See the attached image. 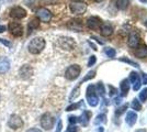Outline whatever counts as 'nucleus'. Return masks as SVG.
<instances>
[{"instance_id": "obj_39", "label": "nucleus", "mask_w": 147, "mask_h": 132, "mask_svg": "<svg viewBox=\"0 0 147 132\" xmlns=\"http://www.w3.org/2000/svg\"><path fill=\"white\" fill-rule=\"evenodd\" d=\"M6 30H7L6 25H0V33H3V32H6Z\"/></svg>"}, {"instance_id": "obj_32", "label": "nucleus", "mask_w": 147, "mask_h": 132, "mask_svg": "<svg viewBox=\"0 0 147 132\" xmlns=\"http://www.w3.org/2000/svg\"><path fill=\"white\" fill-rule=\"evenodd\" d=\"M68 119H69V122H70V123H76L77 121H79V120H78V118H77V117H75V116L69 117Z\"/></svg>"}, {"instance_id": "obj_43", "label": "nucleus", "mask_w": 147, "mask_h": 132, "mask_svg": "<svg viewBox=\"0 0 147 132\" xmlns=\"http://www.w3.org/2000/svg\"><path fill=\"white\" fill-rule=\"evenodd\" d=\"M145 25H146V26H147V20H146V22H145Z\"/></svg>"}, {"instance_id": "obj_17", "label": "nucleus", "mask_w": 147, "mask_h": 132, "mask_svg": "<svg viewBox=\"0 0 147 132\" xmlns=\"http://www.w3.org/2000/svg\"><path fill=\"white\" fill-rule=\"evenodd\" d=\"M129 45L131 47H138V45H140V38H138V35L137 34H135V33H132L131 35H129Z\"/></svg>"}, {"instance_id": "obj_25", "label": "nucleus", "mask_w": 147, "mask_h": 132, "mask_svg": "<svg viewBox=\"0 0 147 132\" xmlns=\"http://www.w3.org/2000/svg\"><path fill=\"white\" fill-rule=\"evenodd\" d=\"M104 52H105V54H107L109 57H114V56H115V50H113V49H111V47H107Z\"/></svg>"}, {"instance_id": "obj_31", "label": "nucleus", "mask_w": 147, "mask_h": 132, "mask_svg": "<svg viewBox=\"0 0 147 132\" xmlns=\"http://www.w3.org/2000/svg\"><path fill=\"white\" fill-rule=\"evenodd\" d=\"M96 61H97V58H96V56H93L92 55L90 58H89V62H88V66H92L93 64L96 63Z\"/></svg>"}, {"instance_id": "obj_6", "label": "nucleus", "mask_w": 147, "mask_h": 132, "mask_svg": "<svg viewBox=\"0 0 147 132\" xmlns=\"http://www.w3.org/2000/svg\"><path fill=\"white\" fill-rule=\"evenodd\" d=\"M41 126L45 130H51L54 126V118L51 113H44L41 117Z\"/></svg>"}, {"instance_id": "obj_26", "label": "nucleus", "mask_w": 147, "mask_h": 132, "mask_svg": "<svg viewBox=\"0 0 147 132\" xmlns=\"http://www.w3.org/2000/svg\"><path fill=\"white\" fill-rule=\"evenodd\" d=\"M140 99L142 101H145L147 99V88H145L144 90H142V93L140 94Z\"/></svg>"}, {"instance_id": "obj_33", "label": "nucleus", "mask_w": 147, "mask_h": 132, "mask_svg": "<svg viewBox=\"0 0 147 132\" xmlns=\"http://www.w3.org/2000/svg\"><path fill=\"white\" fill-rule=\"evenodd\" d=\"M67 132H78V129L74 126H69L67 128Z\"/></svg>"}, {"instance_id": "obj_15", "label": "nucleus", "mask_w": 147, "mask_h": 132, "mask_svg": "<svg viewBox=\"0 0 147 132\" xmlns=\"http://www.w3.org/2000/svg\"><path fill=\"white\" fill-rule=\"evenodd\" d=\"M67 26L74 31H81L82 30V22L80 20H71L68 22Z\"/></svg>"}, {"instance_id": "obj_37", "label": "nucleus", "mask_w": 147, "mask_h": 132, "mask_svg": "<svg viewBox=\"0 0 147 132\" xmlns=\"http://www.w3.org/2000/svg\"><path fill=\"white\" fill-rule=\"evenodd\" d=\"M26 132H42L40 129H37V128H31V129H29Z\"/></svg>"}, {"instance_id": "obj_27", "label": "nucleus", "mask_w": 147, "mask_h": 132, "mask_svg": "<svg viewBox=\"0 0 147 132\" xmlns=\"http://www.w3.org/2000/svg\"><path fill=\"white\" fill-rule=\"evenodd\" d=\"M94 75H96V72L94 70H91V72H89L88 74H87V76L82 79V82H86V81H88V79H90V78H93L94 77ZM81 82V83H82Z\"/></svg>"}, {"instance_id": "obj_13", "label": "nucleus", "mask_w": 147, "mask_h": 132, "mask_svg": "<svg viewBox=\"0 0 147 132\" xmlns=\"http://www.w3.org/2000/svg\"><path fill=\"white\" fill-rule=\"evenodd\" d=\"M100 32L103 37H110L113 33V26L110 23H102L100 26Z\"/></svg>"}, {"instance_id": "obj_24", "label": "nucleus", "mask_w": 147, "mask_h": 132, "mask_svg": "<svg viewBox=\"0 0 147 132\" xmlns=\"http://www.w3.org/2000/svg\"><path fill=\"white\" fill-rule=\"evenodd\" d=\"M81 106V102H77V104H73V105H70V106H68L67 109H66V111H73V110H76V109H78V108Z\"/></svg>"}, {"instance_id": "obj_18", "label": "nucleus", "mask_w": 147, "mask_h": 132, "mask_svg": "<svg viewBox=\"0 0 147 132\" xmlns=\"http://www.w3.org/2000/svg\"><path fill=\"white\" fill-rule=\"evenodd\" d=\"M134 54L140 58H145L147 57V46H140L136 47V50L134 51Z\"/></svg>"}, {"instance_id": "obj_34", "label": "nucleus", "mask_w": 147, "mask_h": 132, "mask_svg": "<svg viewBox=\"0 0 147 132\" xmlns=\"http://www.w3.org/2000/svg\"><path fill=\"white\" fill-rule=\"evenodd\" d=\"M121 61H123V62H126V63L131 64V65H134L135 67H137V64L134 63V62H132L131 60H127V58H121Z\"/></svg>"}, {"instance_id": "obj_8", "label": "nucleus", "mask_w": 147, "mask_h": 132, "mask_svg": "<svg viewBox=\"0 0 147 132\" xmlns=\"http://www.w3.org/2000/svg\"><path fill=\"white\" fill-rule=\"evenodd\" d=\"M9 31L10 33L12 34L13 37H21L22 34H23V26L18 23V22H11V23H9Z\"/></svg>"}, {"instance_id": "obj_28", "label": "nucleus", "mask_w": 147, "mask_h": 132, "mask_svg": "<svg viewBox=\"0 0 147 132\" xmlns=\"http://www.w3.org/2000/svg\"><path fill=\"white\" fill-rule=\"evenodd\" d=\"M78 91H79V87H76L73 90V94H71V96H70V98H69V99H70V100L75 99V98H76V97L79 95V93H78Z\"/></svg>"}, {"instance_id": "obj_4", "label": "nucleus", "mask_w": 147, "mask_h": 132, "mask_svg": "<svg viewBox=\"0 0 147 132\" xmlns=\"http://www.w3.org/2000/svg\"><path fill=\"white\" fill-rule=\"evenodd\" d=\"M69 8L74 14H84L87 10V5L80 1H75L73 3H70Z\"/></svg>"}, {"instance_id": "obj_23", "label": "nucleus", "mask_w": 147, "mask_h": 132, "mask_svg": "<svg viewBox=\"0 0 147 132\" xmlns=\"http://www.w3.org/2000/svg\"><path fill=\"white\" fill-rule=\"evenodd\" d=\"M132 108H133L134 110H136V111H140L142 109L141 104H140V101L137 100V99H134V100H133V102H132Z\"/></svg>"}, {"instance_id": "obj_40", "label": "nucleus", "mask_w": 147, "mask_h": 132, "mask_svg": "<svg viewBox=\"0 0 147 132\" xmlns=\"http://www.w3.org/2000/svg\"><path fill=\"white\" fill-rule=\"evenodd\" d=\"M143 84L144 85L147 84V74H143Z\"/></svg>"}, {"instance_id": "obj_1", "label": "nucleus", "mask_w": 147, "mask_h": 132, "mask_svg": "<svg viewBox=\"0 0 147 132\" xmlns=\"http://www.w3.org/2000/svg\"><path fill=\"white\" fill-rule=\"evenodd\" d=\"M45 40L43 38H34L28 45V51L31 54H40L45 47Z\"/></svg>"}, {"instance_id": "obj_36", "label": "nucleus", "mask_w": 147, "mask_h": 132, "mask_svg": "<svg viewBox=\"0 0 147 132\" xmlns=\"http://www.w3.org/2000/svg\"><path fill=\"white\" fill-rule=\"evenodd\" d=\"M98 90L99 91H101V95H104V88H103V85H102L101 83H99L98 84Z\"/></svg>"}, {"instance_id": "obj_21", "label": "nucleus", "mask_w": 147, "mask_h": 132, "mask_svg": "<svg viewBox=\"0 0 147 132\" xmlns=\"http://www.w3.org/2000/svg\"><path fill=\"white\" fill-rule=\"evenodd\" d=\"M129 90V81H126V79H124L122 83H121V91H122V95L123 96H125V95H127Z\"/></svg>"}, {"instance_id": "obj_12", "label": "nucleus", "mask_w": 147, "mask_h": 132, "mask_svg": "<svg viewBox=\"0 0 147 132\" xmlns=\"http://www.w3.org/2000/svg\"><path fill=\"white\" fill-rule=\"evenodd\" d=\"M101 24H102V22H101V20L99 19L98 17H91V18H89L87 20V25L91 30H97L101 26Z\"/></svg>"}, {"instance_id": "obj_41", "label": "nucleus", "mask_w": 147, "mask_h": 132, "mask_svg": "<svg viewBox=\"0 0 147 132\" xmlns=\"http://www.w3.org/2000/svg\"><path fill=\"white\" fill-rule=\"evenodd\" d=\"M98 132H103V128H102V127H100V128H99V130H98Z\"/></svg>"}, {"instance_id": "obj_2", "label": "nucleus", "mask_w": 147, "mask_h": 132, "mask_svg": "<svg viewBox=\"0 0 147 132\" xmlns=\"http://www.w3.org/2000/svg\"><path fill=\"white\" fill-rule=\"evenodd\" d=\"M80 72H81V68H80L79 65L75 64V65H71L69 66L66 72H65V77L67 78L68 81H74L76 78H78L80 75Z\"/></svg>"}, {"instance_id": "obj_29", "label": "nucleus", "mask_w": 147, "mask_h": 132, "mask_svg": "<svg viewBox=\"0 0 147 132\" xmlns=\"http://www.w3.org/2000/svg\"><path fill=\"white\" fill-rule=\"evenodd\" d=\"M0 43H2L3 45H6L7 47H11L12 46V43L10 41H7L6 39H1L0 38Z\"/></svg>"}, {"instance_id": "obj_19", "label": "nucleus", "mask_w": 147, "mask_h": 132, "mask_svg": "<svg viewBox=\"0 0 147 132\" xmlns=\"http://www.w3.org/2000/svg\"><path fill=\"white\" fill-rule=\"evenodd\" d=\"M38 25H40V22H38V20L37 19H32L28 23V31H29V34L32 33V32L34 31L36 28H38Z\"/></svg>"}, {"instance_id": "obj_42", "label": "nucleus", "mask_w": 147, "mask_h": 132, "mask_svg": "<svg viewBox=\"0 0 147 132\" xmlns=\"http://www.w3.org/2000/svg\"><path fill=\"white\" fill-rule=\"evenodd\" d=\"M136 132H146V130L145 129H141V130H137Z\"/></svg>"}, {"instance_id": "obj_16", "label": "nucleus", "mask_w": 147, "mask_h": 132, "mask_svg": "<svg viewBox=\"0 0 147 132\" xmlns=\"http://www.w3.org/2000/svg\"><path fill=\"white\" fill-rule=\"evenodd\" d=\"M131 82L134 84V90H138L140 87H141V81H140V76L137 73H135V72H132L131 73Z\"/></svg>"}, {"instance_id": "obj_7", "label": "nucleus", "mask_w": 147, "mask_h": 132, "mask_svg": "<svg viewBox=\"0 0 147 132\" xmlns=\"http://www.w3.org/2000/svg\"><path fill=\"white\" fill-rule=\"evenodd\" d=\"M8 126L13 130L20 129L23 127V120L21 119L18 114H11L9 118V121H8Z\"/></svg>"}, {"instance_id": "obj_38", "label": "nucleus", "mask_w": 147, "mask_h": 132, "mask_svg": "<svg viewBox=\"0 0 147 132\" xmlns=\"http://www.w3.org/2000/svg\"><path fill=\"white\" fill-rule=\"evenodd\" d=\"M61 121L59 120L58 121V125H57V130H56V132H61Z\"/></svg>"}, {"instance_id": "obj_9", "label": "nucleus", "mask_w": 147, "mask_h": 132, "mask_svg": "<svg viewBox=\"0 0 147 132\" xmlns=\"http://www.w3.org/2000/svg\"><path fill=\"white\" fill-rule=\"evenodd\" d=\"M10 16L13 19H23V18L26 17V10L23 9L22 7H13L11 9V11H10Z\"/></svg>"}, {"instance_id": "obj_35", "label": "nucleus", "mask_w": 147, "mask_h": 132, "mask_svg": "<svg viewBox=\"0 0 147 132\" xmlns=\"http://www.w3.org/2000/svg\"><path fill=\"white\" fill-rule=\"evenodd\" d=\"M126 108H127V105H124L123 107H121L120 109H119V111H117V114H121V113H123L124 111H125Z\"/></svg>"}, {"instance_id": "obj_10", "label": "nucleus", "mask_w": 147, "mask_h": 132, "mask_svg": "<svg viewBox=\"0 0 147 132\" xmlns=\"http://www.w3.org/2000/svg\"><path fill=\"white\" fill-rule=\"evenodd\" d=\"M36 16L43 22H49L52 20V13L46 8H38L36 11Z\"/></svg>"}, {"instance_id": "obj_14", "label": "nucleus", "mask_w": 147, "mask_h": 132, "mask_svg": "<svg viewBox=\"0 0 147 132\" xmlns=\"http://www.w3.org/2000/svg\"><path fill=\"white\" fill-rule=\"evenodd\" d=\"M10 68V62L7 57H0V74H6Z\"/></svg>"}, {"instance_id": "obj_22", "label": "nucleus", "mask_w": 147, "mask_h": 132, "mask_svg": "<svg viewBox=\"0 0 147 132\" xmlns=\"http://www.w3.org/2000/svg\"><path fill=\"white\" fill-rule=\"evenodd\" d=\"M129 5V1L127 0H117V7L121 10H124Z\"/></svg>"}, {"instance_id": "obj_5", "label": "nucleus", "mask_w": 147, "mask_h": 132, "mask_svg": "<svg viewBox=\"0 0 147 132\" xmlns=\"http://www.w3.org/2000/svg\"><path fill=\"white\" fill-rule=\"evenodd\" d=\"M58 44H59V46H61V49L67 51L74 50L75 46H76V42L71 38H67V37H63V38L59 39L58 40Z\"/></svg>"}, {"instance_id": "obj_44", "label": "nucleus", "mask_w": 147, "mask_h": 132, "mask_svg": "<svg viewBox=\"0 0 147 132\" xmlns=\"http://www.w3.org/2000/svg\"><path fill=\"white\" fill-rule=\"evenodd\" d=\"M76 1H80V0H76Z\"/></svg>"}, {"instance_id": "obj_30", "label": "nucleus", "mask_w": 147, "mask_h": 132, "mask_svg": "<svg viewBox=\"0 0 147 132\" xmlns=\"http://www.w3.org/2000/svg\"><path fill=\"white\" fill-rule=\"evenodd\" d=\"M105 121V114H100L97 117V120H96V123H99V122H104Z\"/></svg>"}, {"instance_id": "obj_3", "label": "nucleus", "mask_w": 147, "mask_h": 132, "mask_svg": "<svg viewBox=\"0 0 147 132\" xmlns=\"http://www.w3.org/2000/svg\"><path fill=\"white\" fill-rule=\"evenodd\" d=\"M94 88L96 87L93 85H90V86H88V88H87V99H88L89 105L92 106V107L97 106L99 101L98 97L96 95V91H94Z\"/></svg>"}, {"instance_id": "obj_11", "label": "nucleus", "mask_w": 147, "mask_h": 132, "mask_svg": "<svg viewBox=\"0 0 147 132\" xmlns=\"http://www.w3.org/2000/svg\"><path fill=\"white\" fill-rule=\"evenodd\" d=\"M19 75L22 79H28L33 75V68L30 65H23V66H21V68L19 69Z\"/></svg>"}, {"instance_id": "obj_20", "label": "nucleus", "mask_w": 147, "mask_h": 132, "mask_svg": "<svg viewBox=\"0 0 147 132\" xmlns=\"http://www.w3.org/2000/svg\"><path fill=\"white\" fill-rule=\"evenodd\" d=\"M136 119H137L136 113L133 112V111L127 112V114H126V122L129 123V126H133L135 122H136Z\"/></svg>"}]
</instances>
